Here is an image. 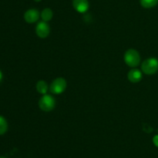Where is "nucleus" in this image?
<instances>
[{
  "mask_svg": "<svg viewBox=\"0 0 158 158\" xmlns=\"http://www.w3.org/2000/svg\"><path fill=\"white\" fill-rule=\"evenodd\" d=\"M66 86L67 83L63 77H57L52 81L49 87V90L52 94H60L66 90Z\"/></svg>",
  "mask_w": 158,
  "mask_h": 158,
  "instance_id": "4",
  "label": "nucleus"
},
{
  "mask_svg": "<svg viewBox=\"0 0 158 158\" xmlns=\"http://www.w3.org/2000/svg\"><path fill=\"white\" fill-rule=\"evenodd\" d=\"M124 61L131 68H136L140 63V54L134 49L127 50L124 54Z\"/></svg>",
  "mask_w": 158,
  "mask_h": 158,
  "instance_id": "2",
  "label": "nucleus"
},
{
  "mask_svg": "<svg viewBox=\"0 0 158 158\" xmlns=\"http://www.w3.org/2000/svg\"><path fill=\"white\" fill-rule=\"evenodd\" d=\"M0 158H6V157H4V156H0Z\"/></svg>",
  "mask_w": 158,
  "mask_h": 158,
  "instance_id": "16",
  "label": "nucleus"
},
{
  "mask_svg": "<svg viewBox=\"0 0 158 158\" xmlns=\"http://www.w3.org/2000/svg\"><path fill=\"white\" fill-rule=\"evenodd\" d=\"M74 9L80 13H84L89 9V4L88 0H73Z\"/></svg>",
  "mask_w": 158,
  "mask_h": 158,
  "instance_id": "7",
  "label": "nucleus"
},
{
  "mask_svg": "<svg viewBox=\"0 0 158 158\" xmlns=\"http://www.w3.org/2000/svg\"><path fill=\"white\" fill-rule=\"evenodd\" d=\"M35 88H36L37 91L42 94H46V93H47L48 90H49L48 84L46 83L45 81H43V80H40L37 82Z\"/></svg>",
  "mask_w": 158,
  "mask_h": 158,
  "instance_id": "9",
  "label": "nucleus"
},
{
  "mask_svg": "<svg viewBox=\"0 0 158 158\" xmlns=\"http://www.w3.org/2000/svg\"><path fill=\"white\" fill-rule=\"evenodd\" d=\"M142 77H143V75H142L141 71L135 68L131 69L127 74L128 80L132 83H137V82L140 81Z\"/></svg>",
  "mask_w": 158,
  "mask_h": 158,
  "instance_id": "8",
  "label": "nucleus"
},
{
  "mask_svg": "<svg viewBox=\"0 0 158 158\" xmlns=\"http://www.w3.org/2000/svg\"><path fill=\"white\" fill-rule=\"evenodd\" d=\"M50 33V26L46 22H40L35 26V33L40 38H46Z\"/></svg>",
  "mask_w": 158,
  "mask_h": 158,
  "instance_id": "5",
  "label": "nucleus"
},
{
  "mask_svg": "<svg viewBox=\"0 0 158 158\" xmlns=\"http://www.w3.org/2000/svg\"><path fill=\"white\" fill-rule=\"evenodd\" d=\"M142 72L148 75H152L158 71V59L150 57L143 60L141 64Z\"/></svg>",
  "mask_w": 158,
  "mask_h": 158,
  "instance_id": "1",
  "label": "nucleus"
},
{
  "mask_svg": "<svg viewBox=\"0 0 158 158\" xmlns=\"http://www.w3.org/2000/svg\"><path fill=\"white\" fill-rule=\"evenodd\" d=\"M34 1H35V2H40L41 1V0H34Z\"/></svg>",
  "mask_w": 158,
  "mask_h": 158,
  "instance_id": "15",
  "label": "nucleus"
},
{
  "mask_svg": "<svg viewBox=\"0 0 158 158\" xmlns=\"http://www.w3.org/2000/svg\"><path fill=\"white\" fill-rule=\"evenodd\" d=\"M40 17V13L37 9H29L25 12L24 19L28 23H33L38 21Z\"/></svg>",
  "mask_w": 158,
  "mask_h": 158,
  "instance_id": "6",
  "label": "nucleus"
},
{
  "mask_svg": "<svg viewBox=\"0 0 158 158\" xmlns=\"http://www.w3.org/2000/svg\"><path fill=\"white\" fill-rule=\"evenodd\" d=\"M40 109L44 112H50L55 108L56 100L50 94H43L39 101Z\"/></svg>",
  "mask_w": 158,
  "mask_h": 158,
  "instance_id": "3",
  "label": "nucleus"
},
{
  "mask_svg": "<svg viewBox=\"0 0 158 158\" xmlns=\"http://www.w3.org/2000/svg\"><path fill=\"white\" fill-rule=\"evenodd\" d=\"M153 143H154V144L156 147H158V135H156V136H154V138H153Z\"/></svg>",
  "mask_w": 158,
  "mask_h": 158,
  "instance_id": "13",
  "label": "nucleus"
},
{
  "mask_svg": "<svg viewBox=\"0 0 158 158\" xmlns=\"http://www.w3.org/2000/svg\"><path fill=\"white\" fill-rule=\"evenodd\" d=\"M40 16H41L43 21L47 23V22L50 21L52 19L53 12H52V10L51 9H49V8H46V9H44L42 11L41 14H40Z\"/></svg>",
  "mask_w": 158,
  "mask_h": 158,
  "instance_id": "10",
  "label": "nucleus"
},
{
  "mask_svg": "<svg viewBox=\"0 0 158 158\" xmlns=\"http://www.w3.org/2000/svg\"><path fill=\"white\" fill-rule=\"evenodd\" d=\"M8 130V122L2 116H0V135H3Z\"/></svg>",
  "mask_w": 158,
  "mask_h": 158,
  "instance_id": "12",
  "label": "nucleus"
},
{
  "mask_svg": "<svg viewBox=\"0 0 158 158\" xmlns=\"http://www.w3.org/2000/svg\"><path fill=\"white\" fill-rule=\"evenodd\" d=\"M140 5L145 9H151L157 5L158 0H140Z\"/></svg>",
  "mask_w": 158,
  "mask_h": 158,
  "instance_id": "11",
  "label": "nucleus"
},
{
  "mask_svg": "<svg viewBox=\"0 0 158 158\" xmlns=\"http://www.w3.org/2000/svg\"><path fill=\"white\" fill-rule=\"evenodd\" d=\"M3 78V74H2V72L1 71H0V82L2 81V80Z\"/></svg>",
  "mask_w": 158,
  "mask_h": 158,
  "instance_id": "14",
  "label": "nucleus"
}]
</instances>
